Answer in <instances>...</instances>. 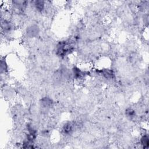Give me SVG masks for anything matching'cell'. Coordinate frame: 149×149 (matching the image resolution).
<instances>
[{
    "label": "cell",
    "instance_id": "3957f363",
    "mask_svg": "<svg viewBox=\"0 0 149 149\" xmlns=\"http://www.w3.org/2000/svg\"><path fill=\"white\" fill-rule=\"evenodd\" d=\"M98 73H100L102 76H103L105 78L108 79H111L114 77V73L113 71L111 69H101L97 71Z\"/></svg>",
    "mask_w": 149,
    "mask_h": 149
},
{
    "label": "cell",
    "instance_id": "8992f818",
    "mask_svg": "<svg viewBox=\"0 0 149 149\" xmlns=\"http://www.w3.org/2000/svg\"><path fill=\"white\" fill-rule=\"evenodd\" d=\"M27 34L31 37H34L36 36L38 32V29L37 26L33 25L30 26L29 28H27Z\"/></svg>",
    "mask_w": 149,
    "mask_h": 149
},
{
    "label": "cell",
    "instance_id": "7a4b0ae2",
    "mask_svg": "<svg viewBox=\"0 0 149 149\" xmlns=\"http://www.w3.org/2000/svg\"><path fill=\"white\" fill-rule=\"evenodd\" d=\"M73 73L74 77L76 79H81L84 77L85 76L88 74V72L83 71L77 67H74L73 69Z\"/></svg>",
    "mask_w": 149,
    "mask_h": 149
},
{
    "label": "cell",
    "instance_id": "ba28073f",
    "mask_svg": "<svg viewBox=\"0 0 149 149\" xmlns=\"http://www.w3.org/2000/svg\"><path fill=\"white\" fill-rule=\"evenodd\" d=\"M44 2L42 1H36L34 2V5L36 9L39 12H42L44 10Z\"/></svg>",
    "mask_w": 149,
    "mask_h": 149
},
{
    "label": "cell",
    "instance_id": "5b68a950",
    "mask_svg": "<svg viewBox=\"0 0 149 149\" xmlns=\"http://www.w3.org/2000/svg\"><path fill=\"white\" fill-rule=\"evenodd\" d=\"M40 103H41V106H42L44 108H48L52 106V105L53 104V101L50 98L46 97L42 98L41 100Z\"/></svg>",
    "mask_w": 149,
    "mask_h": 149
},
{
    "label": "cell",
    "instance_id": "52a82bcc",
    "mask_svg": "<svg viewBox=\"0 0 149 149\" xmlns=\"http://www.w3.org/2000/svg\"><path fill=\"white\" fill-rule=\"evenodd\" d=\"M141 145L144 148H147L149 144V139L147 134H144L140 139Z\"/></svg>",
    "mask_w": 149,
    "mask_h": 149
},
{
    "label": "cell",
    "instance_id": "6da1fadb",
    "mask_svg": "<svg viewBox=\"0 0 149 149\" xmlns=\"http://www.w3.org/2000/svg\"><path fill=\"white\" fill-rule=\"evenodd\" d=\"M73 50L74 47L70 42L68 41H62L57 44L56 52L57 55L63 57L72 52Z\"/></svg>",
    "mask_w": 149,
    "mask_h": 149
},
{
    "label": "cell",
    "instance_id": "277c9868",
    "mask_svg": "<svg viewBox=\"0 0 149 149\" xmlns=\"http://www.w3.org/2000/svg\"><path fill=\"white\" fill-rule=\"evenodd\" d=\"M73 130V126L71 122L66 123L62 128V131L65 134L69 135L70 134Z\"/></svg>",
    "mask_w": 149,
    "mask_h": 149
},
{
    "label": "cell",
    "instance_id": "9c48e42d",
    "mask_svg": "<svg viewBox=\"0 0 149 149\" xmlns=\"http://www.w3.org/2000/svg\"><path fill=\"white\" fill-rule=\"evenodd\" d=\"M125 114L127 118H129L130 119L133 118L136 116L135 111L132 108L126 109L125 111Z\"/></svg>",
    "mask_w": 149,
    "mask_h": 149
}]
</instances>
